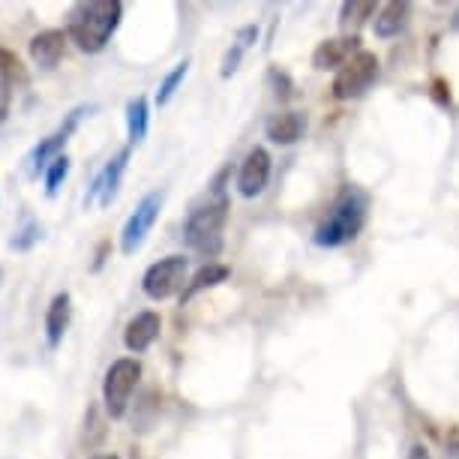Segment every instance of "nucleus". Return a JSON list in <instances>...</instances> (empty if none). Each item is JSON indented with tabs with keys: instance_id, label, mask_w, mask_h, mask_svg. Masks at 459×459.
<instances>
[{
	"instance_id": "nucleus-18",
	"label": "nucleus",
	"mask_w": 459,
	"mask_h": 459,
	"mask_svg": "<svg viewBox=\"0 0 459 459\" xmlns=\"http://www.w3.org/2000/svg\"><path fill=\"white\" fill-rule=\"evenodd\" d=\"M147 126H151V102L147 97H135L126 102V135L129 144H142L147 138Z\"/></svg>"
},
{
	"instance_id": "nucleus-7",
	"label": "nucleus",
	"mask_w": 459,
	"mask_h": 459,
	"mask_svg": "<svg viewBox=\"0 0 459 459\" xmlns=\"http://www.w3.org/2000/svg\"><path fill=\"white\" fill-rule=\"evenodd\" d=\"M91 106H79V108H73L69 115L64 117V124H60L55 133L51 135H46L42 142L33 147V151L28 153V171H30V178H39V175H46V169L55 162L57 157H64V147H66V142L73 138V133L79 129V124H82V117L84 115H91Z\"/></svg>"
},
{
	"instance_id": "nucleus-8",
	"label": "nucleus",
	"mask_w": 459,
	"mask_h": 459,
	"mask_svg": "<svg viewBox=\"0 0 459 459\" xmlns=\"http://www.w3.org/2000/svg\"><path fill=\"white\" fill-rule=\"evenodd\" d=\"M378 57L372 51H358L333 79V97L336 100H358L363 97L378 79Z\"/></svg>"
},
{
	"instance_id": "nucleus-22",
	"label": "nucleus",
	"mask_w": 459,
	"mask_h": 459,
	"mask_svg": "<svg viewBox=\"0 0 459 459\" xmlns=\"http://www.w3.org/2000/svg\"><path fill=\"white\" fill-rule=\"evenodd\" d=\"M372 13H376V4H372V0H349V4H342V10H340V24L345 30L360 28Z\"/></svg>"
},
{
	"instance_id": "nucleus-6",
	"label": "nucleus",
	"mask_w": 459,
	"mask_h": 459,
	"mask_svg": "<svg viewBox=\"0 0 459 459\" xmlns=\"http://www.w3.org/2000/svg\"><path fill=\"white\" fill-rule=\"evenodd\" d=\"M162 204H166V193H162V189H153V193H147L142 202H138L135 211L129 213L124 231H120V253L135 255L138 249L144 247L147 235L153 231V225H157L162 213Z\"/></svg>"
},
{
	"instance_id": "nucleus-4",
	"label": "nucleus",
	"mask_w": 459,
	"mask_h": 459,
	"mask_svg": "<svg viewBox=\"0 0 459 459\" xmlns=\"http://www.w3.org/2000/svg\"><path fill=\"white\" fill-rule=\"evenodd\" d=\"M142 360L138 358H117L111 367L106 369V378H102V405H106V414L111 420H120L129 409V400H133L138 381H142Z\"/></svg>"
},
{
	"instance_id": "nucleus-9",
	"label": "nucleus",
	"mask_w": 459,
	"mask_h": 459,
	"mask_svg": "<svg viewBox=\"0 0 459 459\" xmlns=\"http://www.w3.org/2000/svg\"><path fill=\"white\" fill-rule=\"evenodd\" d=\"M129 157H133V151L124 147V151H117L115 157L102 166L100 175L93 178L88 195H84V207H93V204L108 207L111 202H115L117 193H120V180H124V171L129 166Z\"/></svg>"
},
{
	"instance_id": "nucleus-14",
	"label": "nucleus",
	"mask_w": 459,
	"mask_h": 459,
	"mask_svg": "<svg viewBox=\"0 0 459 459\" xmlns=\"http://www.w3.org/2000/svg\"><path fill=\"white\" fill-rule=\"evenodd\" d=\"M69 325H73V294L57 291L55 298H51L48 309H46V342H48L51 351L60 349Z\"/></svg>"
},
{
	"instance_id": "nucleus-26",
	"label": "nucleus",
	"mask_w": 459,
	"mask_h": 459,
	"mask_svg": "<svg viewBox=\"0 0 459 459\" xmlns=\"http://www.w3.org/2000/svg\"><path fill=\"white\" fill-rule=\"evenodd\" d=\"M10 91H0V120H4L6 115H10Z\"/></svg>"
},
{
	"instance_id": "nucleus-12",
	"label": "nucleus",
	"mask_w": 459,
	"mask_h": 459,
	"mask_svg": "<svg viewBox=\"0 0 459 459\" xmlns=\"http://www.w3.org/2000/svg\"><path fill=\"white\" fill-rule=\"evenodd\" d=\"M360 48V39L354 37H333V39H325L322 46L313 51V66L318 73H327V69H342L349 60L358 55Z\"/></svg>"
},
{
	"instance_id": "nucleus-30",
	"label": "nucleus",
	"mask_w": 459,
	"mask_h": 459,
	"mask_svg": "<svg viewBox=\"0 0 459 459\" xmlns=\"http://www.w3.org/2000/svg\"><path fill=\"white\" fill-rule=\"evenodd\" d=\"M0 282H4V267H0Z\"/></svg>"
},
{
	"instance_id": "nucleus-3",
	"label": "nucleus",
	"mask_w": 459,
	"mask_h": 459,
	"mask_svg": "<svg viewBox=\"0 0 459 459\" xmlns=\"http://www.w3.org/2000/svg\"><path fill=\"white\" fill-rule=\"evenodd\" d=\"M367 207L369 198L360 189H345L340 202L333 204V211L325 216V222L316 229V244L318 247H345L360 235L363 222H367Z\"/></svg>"
},
{
	"instance_id": "nucleus-1",
	"label": "nucleus",
	"mask_w": 459,
	"mask_h": 459,
	"mask_svg": "<svg viewBox=\"0 0 459 459\" xmlns=\"http://www.w3.org/2000/svg\"><path fill=\"white\" fill-rule=\"evenodd\" d=\"M120 22H124V4L120 0H88V4H75L69 10L66 37L84 55H100L115 37Z\"/></svg>"
},
{
	"instance_id": "nucleus-15",
	"label": "nucleus",
	"mask_w": 459,
	"mask_h": 459,
	"mask_svg": "<svg viewBox=\"0 0 459 459\" xmlns=\"http://www.w3.org/2000/svg\"><path fill=\"white\" fill-rule=\"evenodd\" d=\"M264 133L273 144H294L307 133V115L303 111H280L267 120Z\"/></svg>"
},
{
	"instance_id": "nucleus-16",
	"label": "nucleus",
	"mask_w": 459,
	"mask_h": 459,
	"mask_svg": "<svg viewBox=\"0 0 459 459\" xmlns=\"http://www.w3.org/2000/svg\"><path fill=\"white\" fill-rule=\"evenodd\" d=\"M411 15V4L409 0H391V4H381L376 10V37L391 39L396 33L405 30Z\"/></svg>"
},
{
	"instance_id": "nucleus-5",
	"label": "nucleus",
	"mask_w": 459,
	"mask_h": 459,
	"mask_svg": "<svg viewBox=\"0 0 459 459\" xmlns=\"http://www.w3.org/2000/svg\"><path fill=\"white\" fill-rule=\"evenodd\" d=\"M186 282H189V258L166 255L144 271L142 291L151 300H169V298H175V294H184Z\"/></svg>"
},
{
	"instance_id": "nucleus-28",
	"label": "nucleus",
	"mask_w": 459,
	"mask_h": 459,
	"mask_svg": "<svg viewBox=\"0 0 459 459\" xmlns=\"http://www.w3.org/2000/svg\"><path fill=\"white\" fill-rule=\"evenodd\" d=\"M93 459H120L117 454H100V456H93Z\"/></svg>"
},
{
	"instance_id": "nucleus-21",
	"label": "nucleus",
	"mask_w": 459,
	"mask_h": 459,
	"mask_svg": "<svg viewBox=\"0 0 459 459\" xmlns=\"http://www.w3.org/2000/svg\"><path fill=\"white\" fill-rule=\"evenodd\" d=\"M186 73H189V60H180V64L171 66V73L166 75V79L160 82V88H157V97H153V102L162 108V106H169L171 97L180 91V84H184L186 79Z\"/></svg>"
},
{
	"instance_id": "nucleus-25",
	"label": "nucleus",
	"mask_w": 459,
	"mask_h": 459,
	"mask_svg": "<svg viewBox=\"0 0 459 459\" xmlns=\"http://www.w3.org/2000/svg\"><path fill=\"white\" fill-rule=\"evenodd\" d=\"M244 55H247V48L240 46V42H231V48L225 51V57H222V69H220L222 79H231V75L238 73V66H240V60H244Z\"/></svg>"
},
{
	"instance_id": "nucleus-2",
	"label": "nucleus",
	"mask_w": 459,
	"mask_h": 459,
	"mask_svg": "<svg viewBox=\"0 0 459 459\" xmlns=\"http://www.w3.org/2000/svg\"><path fill=\"white\" fill-rule=\"evenodd\" d=\"M229 207H231V202L225 193H213L204 204H195L184 222L186 247L207 258L220 255L222 253V231H225V222H229Z\"/></svg>"
},
{
	"instance_id": "nucleus-29",
	"label": "nucleus",
	"mask_w": 459,
	"mask_h": 459,
	"mask_svg": "<svg viewBox=\"0 0 459 459\" xmlns=\"http://www.w3.org/2000/svg\"><path fill=\"white\" fill-rule=\"evenodd\" d=\"M450 456H454V459H459V441H456L454 447H450Z\"/></svg>"
},
{
	"instance_id": "nucleus-24",
	"label": "nucleus",
	"mask_w": 459,
	"mask_h": 459,
	"mask_svg": "<svg viewBox=\"0 0 459 459\" xmlns=\"http://www.w3.org/2000/svg\"><path fill=\"white\" fill-rule=\"evenodd\" d=\"M267 82H271V88L276 93V100H291V93H294V82H291V75L285 73V69L280 66H271L267 69Z\"/></svg>"
},
{
	"instance_id": "nucleus-10",
	"label": "nucleus",
	"mask_w": 459,
	"mask_h": 459,
	"mask_svg": "<svg viewBox=\"0 0 459 459\" xmlns=\"http://www.w3.org/2000/svg\"><path fill=\"white\" fill-rule=\"evenodd\" d=\"M271 153L264 147H253L247 153V160L240 162V171H238V193L244 198H255L262 195L267 184H271Z\"/></svg>"
},
{
	"instance_id": "nucleus-23",
	"label": "nucleus",
	"mask_w": 459,
	"mask_h": 459,
	"mask_svg": "<svg viewBox=\"0 0 459 459\" xmlns=\"http://www.w3.org/2000/svg\"><path fill=\"white\" fill-rule=\"evenodd\" d=\"M69 169H73V160H69L66 153L51 162V166L46 169V175H42V184H46V195H57V189L64 186Z\"/></svg>"
},
{
	"instance_id": "nucleus-20",
	"label": "nucleus",
	"mask_w": 459,
	"mask_h": 459,
	"mask_svg": "<svg viewBox=\"0 0 459 459\" xmlns=\"http://www.w3.org/2000/svg\"><path fill=\"white\" fill-rule=\"evenodd\" d=\"M39 240H42V222L33 220V216H24V222L15 229V235L10 240V249H15V253H30Z\"/></svg>"
},
{
	"instance_id": "nucleus-27",
	"label": "nucleus",
	"mask_w": 459,
	"mask_h": 459,
	"mask_svg": "<svg viewBox=\"0 0 459 459\" xmlns=\"http://www.w3.org/2000/svg\"><path fill=\"white\" fill-rule=\"evenodd\" d=\"M409 459H432V456H429V450L423 447V445H414V447L409 450Z\"/></svg>"
},
{
	"instance_id": "nucleus-19",
	"label": "nucleus",
	"mask_w": 459,
	"mask_h": 459,
	"mask_svg": "<svg viewBox=\"0 0 459 459\" xmlns=\"http://www.w3.org/2000/svg\"><path fill=\"white\" fill-rule=\"evenodd\" d=\"M19 84H28V73H24L19 55H13L10 48H0V91L19 88Z\"/></svg>"
},
{
	"instance_id": "nucleus-17",
	"label": "nucleus",
	"mask_w": 459,
	"mask_h": 459,
	"mask_svg": "<svg viewBox=\"0 0 459 459\" xmlns=\"http://www.w3.org/2000/svg\"><path fill=\"white\" fill-rule=\"evenodd\" d=\"M231 276V271L225 264H220V262H207L204 267H198V271L189 276V282H186V289H184V294H180V303H189L195 298V294H202V291H207V289H216L220 282H225Z\"/></svg>"
},
{
	"instance_id": "nucleus-11",
	"label": "nucleus",
	"mask_w": 459,
	"mask_h": 459,
	"mask_svg": "<svg viewBox=\"0 0 459 459\" xmlns=\"http://www.w3.org/2000/svg\"><path fill=\"white\" fill-rule=\"evenodd\" d=\"M160 333H162L160 313H153V309H144V313H138L135 318H129V325H126V331H124V345L133 354H144L153 342L160 340Z\"/></svg>"
},
{
	"instance_id": "nucleus-13",
	"label": "nucleus",
	"mask_w": 459,
	"mask_h": 459,
	"mask_svg": "<svg viewBox=\"0 0 459 459\" xmlns=\"http://www.w3.org/2000/svg\"><path fill=\"white\" fill-rule=\"evenodd\" d=\"M66 30H42L37 33L30 42H28V51H30V60L37 64L39 69H46V73H51L60 60H64L66 55Z\"/></svg>"
}]
</instances>
